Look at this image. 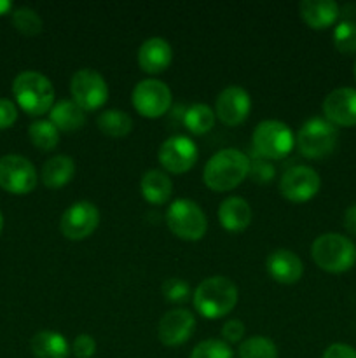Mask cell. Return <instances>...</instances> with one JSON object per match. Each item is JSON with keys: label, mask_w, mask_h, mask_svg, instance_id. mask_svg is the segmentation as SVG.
<instances>
[{"label": "cell", "mask_w": 356, "mask_h": 358, "mask_svg": "<svg viewBox=\"0 0 356 358\" xmlns=\"http://www.w3.org/2000/svg\"><path fill=\"white\" fill-rule=\"evenodd\" d=\"M267 273L272 280L283 285H293L304 275V264L295 252L288 248H278L267 257Z\"/></svg>", "instance_id": "obj_17"}, {"label": "cell", "mask_w": 356, "mask_h": 358, "mask_svg": "<svg viewBox=\"0 0 356 358\" xmlns=\"http://www.w3.org/2000/svg\"><path fill=\"white\" fill-rule=\"evenodd\" d=\"M299 13L307 27L325 30L337 21L341 10L334 0H302L299 3Z\"/></svg>", "instance_id": "obj_19"}, {"label": "cell", "mask_w": 356, "mask_h": 358, "mask_svg": "<svg viewBox=\"0 0 356 358\" xmlns=\"http://www.w3.org/2000/svg\"><path fill=\"white\" fill-rule=\"evenodd\" d=\"M166 224L175 236L185 241H199L208 229L205 212L191 199H177L171 203L166 212Z\"/></svg>", "instance_id": "obj_7"}, {"label": "cell", "mask_w": 356, "mask_h": 358, "mask_svg": "<svg viewBox=\"0 0 356 358\" xmlns=\"http://www.w3.org/2000/svg\"><path fill=\"white\" fill-rule=\"evenodd\" d=\"M251 110V96L244 87L227 86L216 96L215 115L227 126L244 122Z\"/></svg>", "instance_id": "obj_14"}, {"label": "cell", "mask_w": 356, "mask_h": 358, "mask_svg": "<svg viewBox=\"0 0 356 358\" xmlns=\"http://www.w3.org/2000/svg\"><path fill=\"white\" fill-rule=\"evenodd\" d=\"M295 147V135L285 122L267 119L253 131V150L262 159H285Z\"/></svg>", "instance_id": "obj_6"}, {"label": "cell", "mask_w": 356, "mask_h": 358, "mask_svg": "<svg viewBox=\"0 0 356 358\" xmlns=\"http://www.w3.org/2000/svg\"><path fill=\"white\" fill-rule=\"evenodd\" d=\"M13 24L23 35H38L42 31V17L30 7H20L13 13Z\"/></svg>", "instance_id": "obj_30"}, {"label": "cell", "mask_w": 356, "mask_h": 358, "mask_svg": "<svg viewBox=\"0 0 356 358\" xmlns=\"http://www.w3.org/2000/svg\"><path fill=\"white\" fill-rule=\"evenodd\" d=\"M49 121L58 128V131H77L86 124V110L73 100H59L49 110Z\"/></svg>", "instance_id": "obj_22"}, {"label": "cell", "mask_w": 356, "mask_h": 358, "mask_svg": "<svg viewBox=\"0 0 356 358\" xmlns=\"http://www.w3.org/2000/svg\"><path fill=\"white\" fill-rule=\"evenodd\" d=\"M344 227L351 236H356V205H351L344 213Z\"/></svg>", "instance_id": "obj_38"}, {"label": "cell", "mask_w": 356, "mask_h": 358, "mask_svg": "<svg viewBox=\"0 0 356 358\" xmlns=\"http://www.w3.org/2000/svg\"><path fill=\"white\" fill-rule=\"evenodd\" d=\"M37 185V170L27 157L7 154L0 157V187L13 194H28Z\"/></svg>", "instance_id": "obj_10"}, {"label": "cell", "mask_w": 356, "mask_h": 358, "mask_svg": "<svg viewBox=\"0 0 356 358\" xmlns=\"http://www.w3.org/2000/svg\"><path fill=\"white\" fill-rule=\"evenodd\" d=\"M142 196L150 205H163L173 194V182L163 170H149L140 180Z\"/></svg>", "instance_id": "obj_21"}, {"label": "cell", "mask_w": 356, "mask_h": 358, "mask_svg": "<svg viewBox=\"0 0 356 358\" xmlns=\"http://www.w3.org/2000/svg\"><path fill=\"white\" fill-rule=\"evenodd\" d=\"M237 287L227 276H209L202 280L194 290V308L201 317L216 320L236 308L237 304Z\"/></svg>", "instance_id": "obj_2"}, {"label": "cell", "mask_w": 356, "mask_h": 358, "mask_svg": "<svg viewBox=\"0 0 356 358\" xmlns=\"http://www.w3.org/2000/svg\"><path fill=\"white\" fill-rule=\"evenodd\" d=\"M173 49L163 37H150L142 42L138 49V65L147 73H161L170 66Z\"/></svg>", "instance_id": "obj_18"}, {"label": "cell", "mask_w": 356, "mask_h": 358, "mask_svg": "<svg viewBox=\"0 0 356 358\" xmlns=\"http://www.w3.org/2000/svg\"><path fill=\"white\" fill-rule=\"evenodd\" d=\"M239 358H278V346L265 336H251L237 350Z\"/></svg>", "instance_id": "obj_28"}, {"label": "cell", "mask_w": 356, "mask_h": 358, "mask_svg": "<svg viewBox=\"0 0 356 358\" xmlns=\"http://www.w3.org/2000/svg\"><path fill=\"white\" fill-rule=\"evenodd\" d=\"M215 110L205 103H194L185 110L184 126L192 135H205L215 126Z\"/></svg>", "instance_id": "obj_26"}, {"label": "cell", "mask_w": 356, "mask_h": 358, "mask_svg": "<svg viewBox=\"0 0 356 358\" xmlns=\"http://www.w3.org/2000/svg\"><path fill=\"white\" fill-rule=\"evenodd\" d=\"M339 142L337 126L323 117H313L302 124L295 136L299 152L307 159H323L330 156Z\"/></svg>", "instance_id": "obj_5"}, {"label": "cell", "mask_w": 356, "mask_h": 358, "mask_svg": "<svg viewBox=\"0 0 356 358\" xmlns=\"http://www.w3.org/2000/svg\"><path fill=\"white\" fill-rule=\"evenodd\" d=\"M323 114L334 126H356V90L337 87L323 100Z\"/></svg>", "instance_id": "obj_16"}, {"label": "cell", "mask_w": 356, "mask_h": 358, "mask_svg": "<svg viewBox=\"0 0 356 358\" xmlns=\"http://www.w3.org/2000/svg\"><path fill=\"white\" fill-rule=\"evenodd\" d=\"M321 178L311 166H293L283 173L279 191L283 198L293 203H306L318 194Z\"/></svg>", "instance_id": "obj_13"}, {"label": "cell", "mask_w": 356, "mask_h": 358, "mask_svg": "<svg viewBox=\"0 0 356 358\" xmlns=\"http://www.w3.org/2000/svg\"><path fill=\"white\" fill-rule=\"evenodd\" d=\"M2 227H3V215L2 212H0V233H2Z\"/></svg>", "instance_id": "obj_40"}, {"label": "cell", "mask_w": 356, "mask_h": 358, "mask_svg": "<svg viewBox=\"0 0 356 358\" xmlns=\"http://www.w3.org/2000/svg\"><path fill=\"white\" fill-rule=\"evenodd\" d=\"M72 100L86 112L103 107L108 100V84L100 72L93 69L77 70L70 80Z\"/></svg>", "instance_id": "obj_8"}, {"label": "cell", "mask_w": 356, "mask_h": 358, "mask_svg": "<svg viewBox=\"0 0 356 358\" xmlns=\"http://www.w3.org/2000/svg\"><path fill=\"white\" fill-rule=\"evenodd\" d=\"M96 124L103 135L112 136V138H122L131 133L133 119L128 112L121 110V108H108L98 115Z\"/></svg>", "instance_id": "obj_25"}, {"label": "cell", "mask_w": 356, "mask_h": 358, "mask_svg": "<svg viewBox=\"0 0 356 358\" xmlns=\"http://www.w3.org/2000/svg\"><path fill=\"white\" fill-rule=\"evenodd\" d=\"M250 173H251V177L258 182V184H262V182H264V184H267V182L272 178V175H274V170H272L271 163H265V161H257V163L251 164L250 166Z\"/></svg>", "instance_id": "obj_36"}, {"label": "cell", "mask_w": 356, "mask_h": 358, "mask_svg": "<svg viewBox=\"0 0 356 358\" xmlns=\"http://www.w3.org/2000/svg\"><path fill=\"white\" fill-rule=\"evenodd\" d=\"M355 79H356V63H355Z\"/></svg>", "instance_id": "obj_41"}, {"label": "cell", "mask_w": 356, "mask_h": 358, "mask_svg": "<svg viewBox=\"0 0 356 358\" xmlns=\"http://www.w3.org/2000/svg\"><path fill=\"white\" fill-rule=\"evenodd\" d=\"M17 108L7 98H0V129H7L16 122Z\"/></svg>", "instance_id": "obj_34"}, {"label": "cell", "mask_w": 356, "mask_h": 358, "mask_svg": "<svg viewBox=\"0 0 356 358\" xmlns=\"http://www.w3.org/2000/svg\"><path fill=\"white\" fill-rule=\"evenodd\" d=\"M323 358H356V350L344 343H335L325 350Z\"/></svg>", "instance_id": "obj_37"}, {"label": "cell", "mask_w": 356, "mask_h": 358, "mask_svg": "<svg viewBox=\"0 0 356 358\" xmlns=\"http://www.w3.org/2000/svg\"><path fill=\"white\" fill-rule=\"evenodd\" d=\"M250 157L237 149H222L213 154L202 170V180L212 191L236 189L250 175Z\"/></svg>", "instance_id": "obj_1"}, {"label": "cell", "mask_w": 356, "mask_h": 358, "mask_svg": "<svg viewBox=\"0 0 356 358\" xmlns=\"http://www.w3.org/2000/svg\"><path fill=\"white\" fill-rule=\"evenodd\" d=\"M198 156V145L194 143V140L184 135H175L164 140L157 152L161 166L175 175L187 173L195 164Z\"/></svg>", "instance_id": "obj_12"}, {"label": "cell", "mask_w": 356, "mask_h": 358, "mask_svg": "<svg viewBox=\"0 0 356 358\" xmlns=\"http://www.w3.org/2000/svg\"><path fill=\"white\" fill-rule=\"evenodd\" d=\"M313 261L327 273H346L356 264V245L339 233H325L313 241Z\"/></svg>", "instance_id": "obj_3"}, {"label": "cell", "mask_w": 356, "mask_h": 358, "mask_svg": "<svg viewBox=\"0 0 356 358\" xmlns=\"http://www.w3.org/2000/svg\"><path fill=\"white\" fill-rule=\"evenodd\" d=\"M163 296L170 303H185L191 297V287L181 278H170L163 283Z\"/></svg>", "instance_id": "obj_32"}, {"label": "cell", "mask_w": 356, "mask_h": 358, "mask_svg": "<svg viewBox=\"0 0 356 358\" xmlns=\"http://www.w3.org/2000/svg\"><path fill=\"white\" fill-rule=\"evenodd\" d=\"M31 143L40 150H52L59 143V131L49 119H38L28 129Z\"/></svg>", "instance_id": "obj_27"}, {"label": "cell", "mask_w": 356, "mask_h": 358, "mask_svg": "<svg viewBox=\"0 0 356 358\" xmlns=\"http://www.w3.org/2000/svg\"><path fill=\"white\" fill-rule=\"evenodd\" d=\"M31 352L37 358H68L70 345L56 331H40L31 338Z\"/></svg>", "instance_id": "obj_24"}, {"label": "cell", "mask_w": 356, "mask_h": 358, "mask_svg": "<svg viewBox=\"0 0 356 358\" xmlns=\"http://www.w3.org/2000/svg\"><path fill=\"white\" fill-rule=\"evenodd\" d=\"M218 220L222 227L230 233H241L251 222V206L243 198L230 196L218 206Z\"/></svg>", "instance_id": "obj_20"}, {"label": "cell", "mask_w": 356, "mask_h": 358, "mask_svg": "<svg viewBox=\"0 0 356 358\" xmlns=\"http://www.w3.org/2000/svg\"><path fill=\"white\" fill-rule=\"evenodd\" d=\"M100 210L89 201H77L63 212L59 220V229L65 238L72 241L86 240L98 229Z\"/></svg>", "instance_id": "obj_11"}, {"label": "cell", "mask_w": 356, "mask_h": 358, "mask_svg": "<svg viewBox=\"0 0 356 358\" xmlns=\"http://www.w3.org/2000/svg\"><path fill=\"white\" fill-rule=\"evenodd\" d=\"M75 175V163L70 156H54L42 166L40 178L45 187L59 189L70 184Z\"/></svg>", "instance_id": "obj_23"}, {"label": "cell", "mask_w": 356, "mask_h": 358, "mask_svg": "<svg viewBox=\"0 0 356 358\" xmlns=\"http://www.w3.org/2000/svg\"><path fill=\"white\" fill-rule=\"evenodd\" d=\"M195 331L194 315L184 308H175L163 315L157 327V336L164 346H180L191 339Z\"/></svg>", "instance_id": "obj_15"}, {"label": "cell", "mask_w": 356, "mask_h": 358, "mask_svg": "<svg viewBox=\"0 0 356 358\" xmlns=\"http://www.w3.org/2000/svg\"><path fill=\"white\" fill-rule=\"evenodd\" d=\"M10 9H13V2H9V0H0V16L7 14Z\"/></svg>", "instance_id": "obj_39"}, {"label": "cell", "mask_w": 356, "mask_h": 358, "mask_svg": "<svg viewBox=\"0 0 356 358\" xmlns=\"http://www.w3.org/2000/svg\"><path fill=\"white\" fill-rule=\"evenodd\" d=\"M188 358H234V353L225 341L206 339L192 350Z\"/></svg>", "instance_id": "obj_31"}, {"label": "cell", "mask_w": 356, "mask_h": 358, "mask_svg": "<svg viewBox=\"0 0 356 358\" xmlns=\"http://www.w3.org/2000/svg\"><path fill=\"white\" fill-rule=\"evenodd\" d=\"M244 336V325L241 320H229L223 324L222 327V338L223 341L229 345V343H239Z\"/></svg>", "instance_id": "obj_35"}, {"label": "cell", "mask_w": 356, "mask_h": 358, "mask_svg": "<svg viewBox=\"0 0 356 358\" xmlns=\"http://www.w3.org/2000/svg\"><path fill=\"white\" fill-rule=\"evenodd\" d=\"M72 350L77 358H91L96 353V341L89 334H79L73 341Z\"/></svg>", "instance_id": "obj_33"}, {"label": "cell", "mask_w": 356, "mask_h": 358, "mask_svg": "<svg viewBox=\"0 0 356 358\" xmlns=\"http://www.w3.org/2000/svg\"><path fill=\"white\" fill-rule=\"evenodd\" d=\"M335 49L342 55H355L356 52V23L344 20L334 28L332 35Z\"/></svg>", "instance_id": "obj_29"}, {"label": "cell", "mask_w": 356, "mask_h": 358, "mask_svg": "<svg viewBox=\"0 0 356 358\" xmlns=\"http://www.w3.org/2000/svg\"><path fill=\"white\" fill-rule=\"evenodd\" d=\"M171 90L159 79H143L133 87L131 103L140 115L157 119L171 107Z\"/></svg>", "instance_id": "obj_9"}, {"label": "cell", "mask_w": 356, "mask_h": 358, "mask_svg": "<svg viewBox=\"0 0 356 358\" xmlns=\"http://www.w3.org/2000/svg\"><path fill=\"white\" fill-rule=\"evenodd\" d=\"M13 94L17 105L30 115H42L54 105V87L40 72H21L13 83Z\"/></svg>", "instance_id": "obj_4"}]
</instances>
